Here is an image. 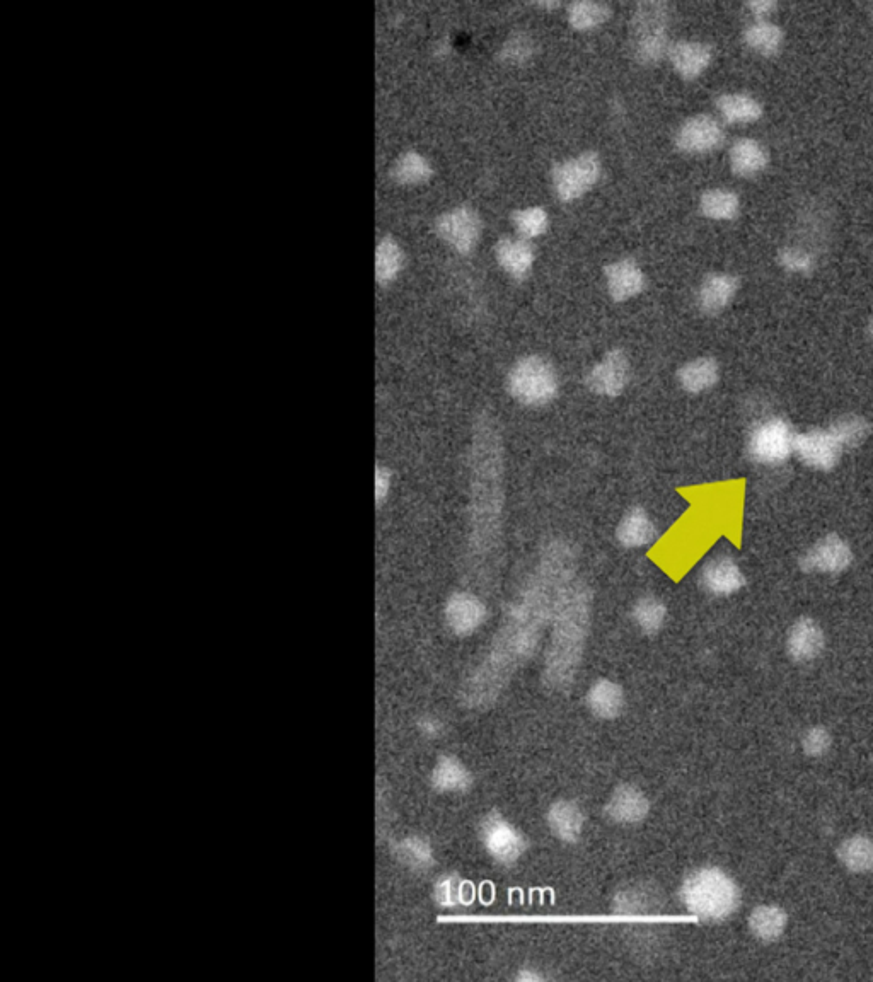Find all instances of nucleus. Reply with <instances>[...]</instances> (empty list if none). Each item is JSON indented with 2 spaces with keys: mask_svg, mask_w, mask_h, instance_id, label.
I'll return each mask as SVG.
<instances>
[{
  "mask_svg": "<svg viewBox=\"0 0 873 982\" xmlns=\"http://www.w3.org/2000/svg\"><path fill=\"white\" fill-rule=\"evenodd\" d=\"M539 560L541 561L529 584L510 609L503 630L497 635L488 657L468 682L471 688L468 698L480 693L483 686L485 691L481 694V699L490 698L488 694L500 691V686L509 679L510 672H514L517 665L531 657L544 621L556 609L561 594L570 585L575 555L567 543H551L544 549Z\"/></svg>",
  "mask_w": 873,
  "mask_h": 982,
  "instance_id": "1",
  "label": "nucleus"
},
{
  "mask_svg": "<svg viewBox=\"0 0 873 982\" xmlns=\"http://www.w3.org/2000/svg\"><path fill=\"white\" fill-rule=\"evenodd\" d=\"M500 439L490 423H480L476 428L473 451V502H471V541L475 553L488 555L497 544L498 517H500Z\"/></svg>",
  "mask_w": 873,
  "mask_h": 982,
  "instance_id": "2",
  "label": "nucleus"
},
{
  "mask_svg": "<svg viewBox=\"0 0 873 982\" xmlns=\"http://www.w3.org/2000/svg\"><path fill=\"white\" fill-rule=\"evenodd\" d=\"M589 621V589L582 584L568 585L556 604L555 624L544 664V681L551 688H565L575 676Z\"/></svg>",
  "mask_w": 873,
  "mask_h": 982,
  "instance_id": "3",
  "label": "nucleus"
},
{
  "mask_svg": "<svg viewBox=\"0 0 873 982\" xmlns=\"http://www.w3.org/2000/svg\"><path fill=\"white\" fill-rule=\"evenodd\" d=\"M679 894L694 919L722 921L741 906L739 887L720 868L706 867L689 873Z\"/></svg>",
  "mask_w": 873,
  "mask_h": 982,
  "instance_id": "4",
  "label": "nucleus"
},
{
  "mask_svg": "<svg viewBox=\"0 0 873 982\" xmlns=\"http://www.w3.org/2000/svg\"><path fill=\"white\" fill-rule=\"evenodd\" d=\"M671 9L667 2L645 0L638 2L630 18V52L638 64H657L667 57Z\"/></svg>",
  "mask_w": 873,
  "mask_h": 982,
  "instance_id": "5",
  "label": "nucleus"
},
{
  "mask_svg": "<svg viewBox=\"0 0 873 982\" xmlns=\"http://www.w3.org/2000/svg\"><path fill=\"white\" fill-rule=\"evenodd\" d=\"M507 391L524 406H544L558 394L560 382L550 360L541 355H527L517 360L507 376Z\"/></svg>",
  "mask_w": 873,
  "mask_h": 982,
  "instance_id": "6",
  "label": "nucleus"
},
{
  "mask_svg": "<svg viewBox=\"0 0 873 982\" xmlns=\"http://www.w3.org/2000/svg\"><path fill=\"white\" fill-rule=\"evenodd\" d=\"M601 173V156L596 151L580 152L556 162L551 169V186L558 200L573 202L596 185Z\"/></svg>",
  "mask_w": 873,
  "mask_h": 982,
  "instance_id": "7",
  "label": "nucleus"
},
{
  "mask_svg": "<svg viewBox=\"0 0 873 982\" xmlns=\"http://www.w3.org/2000/svg\"><path fill=\"white\" fill-rule=\"evenodd\" d=\"M434 229L454 251L468 255L480 241L483 220L471 205H456L435 219Z\"/></svg>",
  "mask_w": 873,
  "mask_h": 982,
  "instance_id": "8",
  "label": "nucleus"
},
{
  "mask_svg": "<svg viewBox=\"0 0 873 982\" xmlns=\"http://www.w3.org/2000/svg\"><path fill=\"white\" fill-rule=\"evenodd\" d=\"M480 839L486 853L502 865H512L527 850L524 834L498 812H490L483 817Z\"/></svg>",
  "mask_w": 873,
  "mask_h": 982,
  "instance_id": "9",
  "label": "nucleus"
},
{
  "mask_svg": "<svg viewBox=\"0 0 873 982\" xmlns=\"http://www.w3.org/2000/svg\"><path fill=\"white\" fill-rule=\"evenodd\" d=\"M795 447V435L785 420L771 418L754 428L749 439V456L761 464L787 461Z\"/></svg>",
  "mask_w": 873,
  "mask_h": 982,
  "instance_id": "10",
  "label": "nucleus"
},
{
  "mask_svg": "<svg viewBox=\"0 0 873 982\" xmlns=\"http://www.w3.org/2000/svg\"><path fill=\"white\" fill-rule=\"evenodd\" d=\"M723 142L725 130L722 123L706 113L689 116L674 133V144L686 154H708L720 149Z\"/></svg>",
  "mask_w": 873,
  "mask_h": 982,
  "instance_id": "11",
  "label": "nucleus"
},
{
  "mask_svg": "<svg viewBox=\"0 0 873 982\" xmlns=\"http://www.w3.org/2000/svg\"><path fill=\"white\" fill-rule=\"evenodd\" d=\"M631 365L628 355L621 348L609 350L585 377V384L592 393L606 398H616L630 382Z\"/></svg>",
  "mask_w": 873,
  "mask_h": 982,
  "instance_id": "12",
  "label": "nucleus"
},
{
  "mask_svg": "<svg viewBox=\"0 0 873 982\" xmlns=\"http://www.w3.org/2000/svg\"><path fill=\"white\" fill-rule=\"evenodd\" d=\"M851 560L850 546L836 534H829L805 553L800 567L809 573H839L850 567Z\"/></svg>",
  "mask_w": 873,
  "mask_h": 982,
  "instance_id": "13",
  "label": "nucleus"
},
{
  "mask_svg": "<svg viewBox=\"0 0 873 982\" xmlns=\"http://www.w3.org/2000/svg\"><path fill=\"white\" fill-rule=\"evenodd\" d=\"M793 451L810 468L829 471L838 464L843 449L829 430H814L809 434L797 435Z\"/></svg>",
  "mask_w": 873,
  "mask_h": 982,
  "instance_id": "14",
  "label": "nucleus"
},
{
  "mask_svg": "<svg viewBox=\"0 0 873 982\" xmlns=\"http://www.w3.org/2000/svg\"><path fill=\"white\" fill-rule=\"evenodd\" d=\"M446 623L456 635L469 636L486 621V606L471 592H456L446 602Z\"/></svg>",
  "mask_w": 873,
  "mask_h": 982,
  "instance_id": "15",
  "label": "nucleus"
},
{
  "mask_svg": "<svg viewBox=\"0 0 873 982\" xmlns=\"http://www.w3.org/2000/svg\"><path fill=\"white\" fill-rule=\"evenodd\" d=\"M741 280L727 272L708 273L696 292V304L706 316H717L739 292Z\"/></svg>",
  "mask_w": 873,
  "mask_h": 982,
  "instance_id": "16",
  "label": "nucleus"
},
{
  "mask_svg": "<svg viewBox=\"0 0 873 982\" xmlns=\"http://www.w3.org/2000/svg\"><path fill=\"white\" fill-rule=\"evenodd\" d=\"M604 278L611 299L625 302L645 289L647 278L633 258H618L604 266Z\"/></svg>",
  "mask_w": 873,
  "mask_h": 982,
  "instance_id": "17",
  "label": "nucleus"
},
{
  "mask_svg": "<svg viewBox=\"0 0 873 982\" xmlns=\"http://www.w3.org/2000/svg\"><path fill=\"white\" fill-rule=\"evenodd\" d=\"M667 58L679 76L693 81L705 72L713 60V48L705 41L679 40L671 43Z\"/></svg>",
  "mask_w": 873,
  "mask_h": 982,
  "instance_id": "18",
  "label": "nucleus"
},
{
  "mask_svg": "<svg viewBox=\"0 0 873 982\" xmlns=\"http://www.w3.org/2000/svg\"><path fill=\"white\" fill-rule=\"evenodd\" d=\"M495 260L514 280H524L529 277L534 261H536V251L532 244L524 237H502L495 243L493 248Z\"/></svg>",
  "mask_w": 873,
  "mask_h": 982,
  "instance_id": "19",
  "label": "nucleus"
},
{
  "mask_svg": "<svg viewBox=\"0 0 873 982\" xmlns=\"http://www.w3.org/2000/svg\"><path fill=\"white\" fill-rule=\"evenodd\" d=\"M650 812V802L647 795L633 785H619L614 788L608 803L606 814L609 819L618 824H638Z\"/></svg>",
  "mask_w": 873,
  "mask_h": 982,
  "instance_id": "20",
  "label": "nucleus"
},
{
  "mask_svg": "<svg viewBox=\"0 0 873 982\" xmlns=\"http://www.w3.org/2000/svg\"><path fill=\"white\" fill-rule=\"evenodd\" d=\"M824 648V633L821 626L812 619H800L793 624L788 633V655L797 662H810L821 655Z\"/></svg>",
  "mask_w": 873,
  "mask_h": 982,
  "instance_id": "21",
  "label": "nucleus"
},
{
  "mask_svg": "<svg viewBox=\"0 0 873 982\" xmlns=\"http://www.w3.org/2000/svg\"><path fill=\"white\" fill-rule=\"evenodd\" d=\"M546 822L555 838L563 843H575L584 831V812L575 802L558 800L548 810Z\"/></svg>",
  "mask_w": 873,
  "mask_h": 982,
  "instance_id": "22",
  "label": "nucleus"
},
{
  "mask_svg": "<svg viewBox=\"0 0 873 982\" xmlns=\"http://www.w3.org/2000/svg\"><path fill=\"white\" fill-rule=\"evenodd\" d=\"M701 584L708 592L715 595L735 594L746 584L741 568L730 558H718L703 568Z\"/></svg>",
  "mask_w": 873,
  "mask_h": 982,
  "instance_id": "23",
  "label": "nucleus"
},
{
  "mask_svg": "<svg viewBox=\"0 0 873 982\" xmlns=\"http://www.w3.org/2000/svg\"><path fill=\"white\" fill-rule=\"evenodd\" d=\"M729 161L732 173L741 178H752L768 168L769 154L758 140L742 137L730 147Z\"/></svg>",
  "mask_w": 873,
  "mask_h": 982,
  "instance_id": "24",
  "label": "nucleus"
},
{
  "mask_svg": "<svg viewBox=\"0 0 873 982\" xmlns=\"http://www.w3.org/2000/svg\"><path fill=\"white\" fill-rule=\"evenodd\" d=\"M585 699L589 710L602 720L618 718L625 708V691L618 682L609 679H599L594 682L587 691Z\"/></svg>",
  "mask_w": 873,
  "mask_h": 982,
  "instance_id": "25",
  "label": "nucleus"
},
{
  "mask_svg": "<svg viewBox=\"0 0 873 982\" xmlns=\"http://www.w3.org/2000/svg\"><path fill=\"white\" fill-rule=\"evenodd\" d=\"M430 783L439 793H466L473 785V776L457 757L442 756L432 769Z\"/></svg>",
  "mask_w": 873,
  "mask_h": 982,
  "instance_id": "26",
  "label": "nucleus"
},
{
  "mask_svg": "<svg viewBox=\"0 0 873 982\" xmlns=\"http://www.w3.org/2000/svg\"><path fill=\"white\" fill-rule=\"evenodd\" d=\"M657 536L654 522L648 517L645 510L640 507L631 509L628 514L621 519L616 529V538L619 544L625 548H643L654 541Z\"/></svg>",
  "mask_w": 873,
  "mask_h": 982,
  "instance_id": "27",
  "label": "nucleus"
},
{
  "mask_svg": "<svg viewBox=\"0 0 873 982\" xmlns=\"http://www.w3.org/2000/svg\"><path fill=\"white\" fill-rule=\"evenodd\" d=\"M718 113L729 123H754L764 115L763 104L746 93H722L715 99Z\"/></svg>",
  "mask_w": 873,
  "mask_h": 982,
  "instance_id": "28",
  "label": "nucleus"
},
{
  "mask_svg": "<svg viewBox=\"0 0 873 982\" xmlns=\"http://www.w3.org/2000/svg\"><path fill=\"white\" fill-rule=\"evenodd\" d=\"M720 377L718 362L712 357H698L684 364L677 372V381L684 391L691 394L703 393L713 388Z\"/></svg>",
  "mask_w": 873,
  "mask_h": 982,
  "instance_id": "29",
  "label": "nucleus"
},
{
  "mask_svg": "<svg viewBox=\"0 0 873 982\" xmlns=\"http://www.w3.org/2000/svg\"><path fill=\"white\" fill-rule=\"evenodd\" d=\"M744 43L758 55L775 57L783 48L785 33L778 24L771 23L768 19L754 21L744 29Z\"/></svg>",
  "mask_w": 873,
  "mask_h": 982,
  "instance_id": "30",
  "label": "nucleus"
},
{
  "mask_svg": "<svg viewBox=\"0 0 873 982\" xmlns=\"http://www.w3.org/2000/svg\"><path fill=\"white\" fill-rule=\"evenodd\" d=\"M788 916L781 907L759 906L749 916V930L759 942L773 943L787 930Z\"/></svg>",
  "mask_w": 873,
  "mask_h": 982,
  "instance_id": "31",
  "label": "nucleus"
},
{
  "mask_svg": "<svg viewBox=\"0 0 873 982\" xmlns=\"http://www.w3.org/2000/svg\"><path fill=\"white\" fill-rule=\"evenodd\" d=\"M391 176L401 185H420L432 180L434 168L427 157L418 151H405L394 161Z\"/></svg>",
  "mask_w": 873,
  "mask_h": 982,
  "instance_id": "32",
  "label": "nucleus"
},
{
  "mask_svg": "<svg viewBox=\"0 0 873 982\" xmlns=\"http://www.w3.org/2000/svg\"><path fill=\"white\" fill-rule=\"evenodd\" d=\"M701 214L712 220H734L741 212V198L727 188H710L701 193Z\"/></svg>",
  "mask_w": 873,
  "mask_h": 982,
  "instance_id": "33",
  "label": "nucleus"
},
{
  "mask_svg": "<svg viewBox=\"0 0 873 982\" xmlns=\"http://www.w3.org/2000/svg\"><path fill=\"white\" fill-rule=\"evenodd\" d=\"M611 14V6L599 0H575L567 6L568 23L579 31H589L601 26L611 18Z\"/></svg>",
  "mask_w": 873,
  "mask_h": 982,
  "instance_id": "34",
  "label": "nucleus"
},
{
  "mask_svg": "<svg viewBox=\"0 0 873 982\" xmlns=\"http://www.w3.org/2000/svg\"><path fill=\"white\" fill-rule=\"evenodd\" d=\"M841 865L853 873L873 872V841L865 836H853L839 844Z\"/></svg>",
  "mask_w": 873,
  "mask_h": 982,
  "instance_id": "35",
  "label": "nucleus"
},
{
  "mask_svg": "<svg viewBox=\"0 0 873 982\" xmlns=\"http://www.w3.org/2000/svg\"><path fill=\"white\" fill-rule=\"evenodd\" d=\"M405 265V253L393 236L382 237L376 248V278L379 284H389L398 277Z\"/></svg>",
  "mask_w": 873,
  "mask_h": 982,
  "instance_id": "36",
  "label": "nucleus"
},
{
  "mask_svg": "<svg viewBox=\"0 0 873 982\" xmlns=\"http://www.w3.org/2000/svg\"><path fill=\"white\" fill-rule=\"evenodd\" d=\"M471 887L461 877H457L456 873H446L435 882V902L440 907H447V909L469 904L473 901V889Z\"/></svg>",
  "mask_w": 873,
  "mask_h": 982,
  "instance_id": "37",
  "label": "nucleus"
},
{
  "mask_svg": "<svg viewBox=\"0 0 873 982\" xmlns=\"http://www.w3.org/2000/svg\"><path fill=\"white\" fill-rule=\"evenodd\" d=\"M398 858L413 872H428L435 865L434 848L427 839L408 836L398 844Z\"/></svg>",
  "mask_w": 873,
  "mask_h": 982,
  "instance_id": "38",
  "label": "nucleus"
},
{
  "mask_svg": "<svg viewBox=\"0 0 873 982\" xmlns=\"http://www.w3.org/2000/svg\"><path fill=\"white\" fill-rule=\"evenodd\" d=\"M665 618H667V609L664 602L652 595L638 599L633 607V619L645 635L659 633L664 626Z\"/></svg>",
  "mask_w": 873,
  "mask_h": 982,
  "instance_id": "39",
  "label": "nucleus"
},
{
  "mask_svg": "<svg viewBox=\"0 0 873 982\" xmlns=\"http://www.w3.org/2000/svg\"><path fill=\"white\" fill-rule=\"evenodd\" d=\"M510 220L514 224L515 231L519 232V236L527 241L532 237L543 236L550 227V215L546 212V208L539 205L517 208L510 214Z\"/></svg>",
  "mask_w": 873,
  "mask_h": 982,
  "instance_id": "40",
  "label": "nucleus"
},
{
  "mask_svg": "<svg viewBox=\"0 0 873 982\" xmlns=\"http://www.w3.org/2000/svg\"><path fill=\"white\" fill-rule=\"evenodd\" d=\"M834 439L838 440L841 449H855L867 439L870 434V425L862 416L848 415L839 418L829 428Z\"/></svg>",
  "mask_w": 873,
  "mask_h": 982,
  "instance_id": "41",
  "label": "nucleus"
},
{
  "mask_svg": "<svg viewBox=\"0 0 873 982\" xmlns=\"http://www.w3.org/2000/svg\"><path fill=\"white\" fill-rule=\"evenodd\" d=\"M534 55V40L527 33H514L503 41L498 58L505 64H524Z\"/></svg>",
  "mask_w": 873,
  "mask_h": 982,
  "instance_id": "42",
  "label": "nucleus"
},
{
  "mask_svg": "<svg viewBox=\"0 0 873 982\" xmlns=\"http://www.w3.org/2000/svg\"><path fill=\"white\" fill-rule=\"evenodd\" d=\"M776 261L780 263L783 270L790 273H810L816 268L814 258L804 249L795 248V246L781 248L776 255Z\"/></svg>",
  "mask_w": 873,
  "mask_h": 982,
  "instance_id": "43",
  "label": "nucleus"
},
{
  "mask_svg": "<svg viewBox=\"0 0 873 982\" xmlns=\"http://www.w3.org/2000/svg\"><path fill=\"white\" fill-rule=\"evenodd\" d=\"M833 739L824 727H812L802 737V749L812 757L824 756L831 749Z\"/></svg>",
  "mask_w": 873,
  "mask_h": 982,
  "instance_id": "44",
  "label": "nucleus"
},
{
  "mask_svg": "<svg viewBox=\"0 0 873 982\" xmlns=\"http://www.w3.org/2000/svg\"><path fill=\"white\" fill-rule=\"evenodd\" d=\"M418 732L425 737V739H439L440 735L444 734V722L440 718L435 717V715H423L417 723Z\"/></svg>",
  "mask_w": 873,
  "mask_h": 982,
  "instance_id": "45",
  "label": "nucleus"
},
{
  "mask_svg": "<svg viewBox=\"0 0 873 982\" xmlns=\"http://www.w3.org/2000/svg\"><path fill=\"white\" fill-rule=\"evenodd\" d=\"M778 4L773 2V0H751L747 2L746 9L752 12V16L756 18V21H763L766 16H769L771 12L775 11Z\"/></svg>",
  "mask_w": 873,
  "mask_h": 982,
  "instance_id": "46",
  "label": "nucleus"
},
{
  "mask_svg": "<svg viewBox=\"0 0 873 982\" xmlns=\"http://www.w3.org/2000/svg\"><path fill=\"white\" fill-rule=\"evenodd\" d=\"M389 483H391V474L386 469H379L377 471V500H382V498L388 495Z\"/></svg>",
  "mask_w": 873,
  "mask_h": 982,
  "instance_id": "47",
  "label": "nucleus"
},
{
  "mask_svg": "<svg viewBox=\"0 0 873 982\" xmlns=\"http://www.w3.org/2000/svg\"><path fill=\"white\" fill-rule=\"evenodd\" d=\"M515 979H517V981H521V982H524V981H526V982H529V981L536 982V981H541V979H543V977L539 976V974H532V972H529V971H522L521 974H519V976L515 977Z\"/></svg>",
  "mask_w": 873,
  "mask_h": 982,
  "instance_id": "48",
  "label": "nucleus"
},
{
  "mask_svg": "<svg viewBox=\"0 0 873 982\" xmlns=\"http://www.w3.org/2000/svg\"><path fill=\"white\" fill-rule=\"evenodd\" d=\"M536 6H539V7H548V9H555V7H560L561 6V2H558V0H555V2H538V4H536Z\"/></svg>",
  "mask_w": 873,
  "mask_h": 982,
  "instance_id": "49",
  "label": "nucleus"
},
{
  "mask_svg": "<svg viewBox=\"0 0 873 982\" xmlns=\"http://www.w3.org/2000/svg\"><path fill=\"white\" fill-rule=\"evenodd\" d=\"M868 331H870V336H872V340H873V319L872 321H870V326H868Z\"/></svg>",
  "mask_w": 873,
  "mask_h": 982,
  "instance_id": "50",
  "label": "nucleus"
}]
</instances>
